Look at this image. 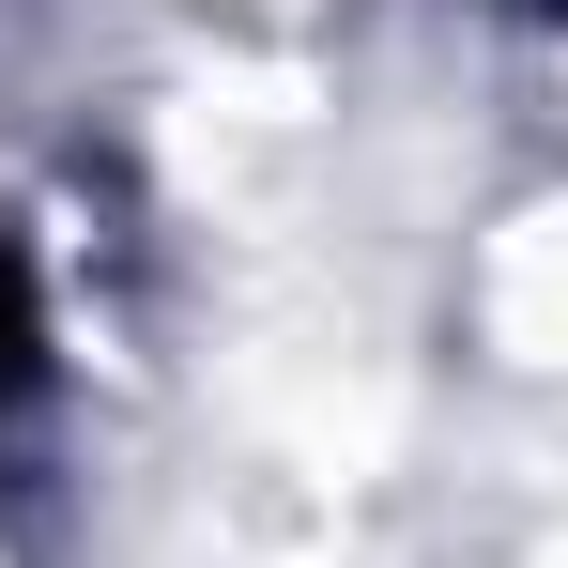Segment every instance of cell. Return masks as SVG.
I'll use <instances>...</instances> for the list:
<instances>
[{"label": "cell", "instance_id": "1", "mask_svg": "<svg viewBox=\"0 0 568 568\" xmlns=\"http://www.w3.org/2000/svg\"><path fill=\"white\" fill-rule=\"evenodd\" d=\"M47 384V277H31V246L0 231V415Z\"/></svg>", "mask_w": 568, "mask_h": 568}]
</instances>
